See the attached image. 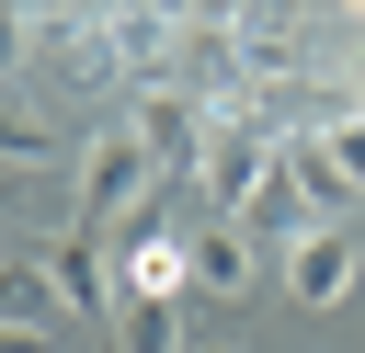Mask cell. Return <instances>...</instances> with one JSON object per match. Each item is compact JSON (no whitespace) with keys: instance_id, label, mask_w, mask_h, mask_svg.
Masks as SVG:
<instances>
[{"instance_id":"5b68a950","label":"cell","mask_w":365,"mask_h":353,"mask_svg":"<svg viewBox=\"0 0 365 353\" xmlns=\"http://www.w3.org/2000/svg\"><path fill=\"white\" fill-rule=\"evenodd\" d=\"M354 273H365V251H354L342 228H297V239H285V296H297V307H342Z\"/></svg>"},{"instance_id":"7c38bea8","label":"cell","mask_w":365,"mask_h":353,"mask_svg":"<svg viewBox=\"0 0 365 353\" xmlns=\"http://www.w3.org/2000/svg\"><path fill=\"white\" fill-rule=\"evenodd\" d=\"M68 330H0V353H57Z\"/></svg>"},{"instance_id":"5bb4252c","label":"cell","mask_w":365,"mask_h":353,"mask_svg":"<svg viewBox=\"0 0 365 353\" xmlns=\"http://www.w3.org/2000/svg\"><path fill=\"white\" fill-rule=\"evenodd\" d=\"M194 353H240V342H194Z\"/></svg>"},{"instance_id":"3957f363","label":"cell","mask_w":365,"mask_h":353,"mask_svg":"<svg viewBox=\"0 0 365 353\" xmlns=\"http://www.w3.org/2000/svg\"><path fill=\"white\" fill-rule=\"evenodd\" d=\"M125 137H137L160 171H194V159H205V137H217V102H194V91H171V80H137Z\"/></svg>"},{"instance_id":"8fae6325","label":"cell","mask_w":365,"mask_h":353,"mask_svg":"<svg viewBox=\"0 0 365 353\" xmlns=\"http://www.w3.org/2000/svg\"><path fill=\"white\" fill-rule=\"evenodd\" d=\"M23 46H34V11H0V80L23 68Z\"/></svg>"},{"instance_id":"7a4b0ae2","label":"cell","mask_w":365,"mask_h":353,"mask_svg":"<svg viewBox=\"0 0 365 353\" xmlns=\"http://www.w3.org/2000/svg\"><path fill=\"white\" fill-rule=\"evenodd\" d=\"M148 194H160V159H148V148L125 137V114H114V125H103V137L80 148V228L103 239V228H125V216H137Z\"/></svg>"},{"instance_id":"4fadbf2b","label":"cell","mask_w":365,"mask_h":353,"mask_svg":"<svg viewBox=\"0 0 365 353\" xmlns=\"http://www.w3.org/2000/svg\"><path fill=\"white\" fill-rule=\"evenodd\" d=\"M342 80H354V114H365V46H354V68H342Z\"/></svg>"},{"instance_id":"277c9868","label":"cell","mask_w":365,"mask_h":353,"mask_svg":"<svg viewBox=\"0 0 365 353\" xmlns=\"http://www.w3.org/2000/svg\"><path fill=\"white\" fill-rule=\"evenodd\" d=\"M34 46H57V80H80V91H114V80H137V68H125V34H114V11H57V23H34Z\"/></svg>"},{"instance_id":"8992f818","label":"cell","mask_w":365,"mask_h":353,"mask_svg":"<svg viewBox=\"0 0 365 353\" xmlns=\"http://www.w3.org/2000/svg\"><path fill=\"white\" fill-rule=\"evenodd\" d=\"M46 273H57V296H68V319H80V330H114V251H103L91 228L46 239Z\"/></svg>"},{"instance_id":"ba28073f","label":"cell","mask_w":365,"mask_h":353,"mask_svg":"<svg viewBox=\"0 0 365 353\" xmlns=\"http://www.w3.org/2000/svg\"><path fill=\"white\" fill-rule=\"evenodd\" d=\"M251 273H262L251 228H194V285L205 296H251Z\"/></svg>"},{"instance_id":"30bf717a","label":"cell","mask_w":365,"mask_h":353,"mask_svg":"<svg viewBox=\"0 0 365 353\" xmlns=\"http://www.w3.org/2000/svg\"><path fill=\"white\" fill-rule=\"evenodd\" d=\"M114 353H194L171 307H114Z\"/></svg>"},{"instance_id":"52a82bcc","label":"cell","mask_w":365,"mask_h":353,"mask_svg":"<svg viewBox=\"0 0 365 353\" xmlns=\"http://www.w3.org/2000/svg\"><path fill=\"white\" fill-rule=\"evenodd\" d=\"M0 330H68V296H57L46 251H0Z\"/></svg>"},{"instance_id":"6da1fadb","label":"cell","mask_w":365,"mask_h":353,"mask_svg":"<svg viewBox=\"0 0 365 353\" xmlns=\"http://www.w3.org/2000/svg\"><path fill=\"white\" fill-rule=\"evenodd\" d=\"M274 148H285V137H262L251 114H217V137H205V159H194V194L217 205V228H251V205H262V182H274Z\"/></svg>"},{"instance_id":"9c48e42d","label":"cell","mask_w":365,"mask_h":353,"mask_svg":"<svg viewBox=\"0 0 365 353\" xmlns=\"http://www.w3.org/2000/svg\"><path fill=\"white\" fill-rule=\"evenodd\" d=\"M297 137L342 171V194H365V114H354V102H342V114H319V125H297Z\"/></svg>"}]
</instances>
